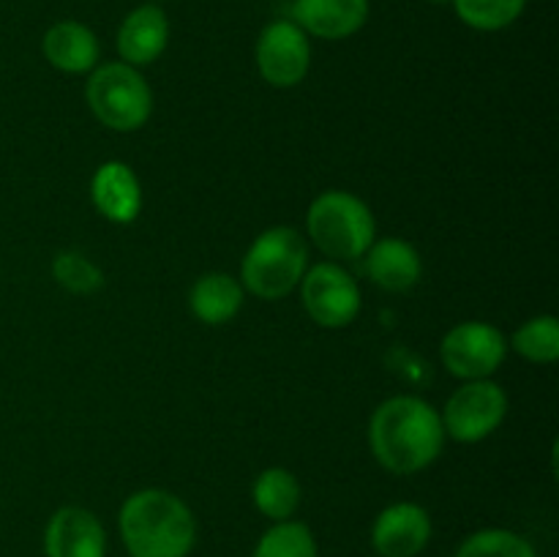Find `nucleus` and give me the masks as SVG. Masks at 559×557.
Listing matches in <instances>:
<instances>
[{
    "label": "nucleus",
    "instance_id": "423d86ee",
    "mask_svg": "<svg viewBox=\"0 0 559 557\" xmlns=\"http://www.w3.org/2000/svg\"><path fill=\"white\" fill-rule=\"evenodd\" d=\"M508 393L500 382L467 380L448 396L445 407L440 410L442 429L451 440L473 446L486 440L502 426L508 415Z\"/></svg>",
    "mask_w": 559,
    "mask_h": 557
},
{
    "label": "nucleus",
    "instance_id": "f03ea898",
    "mask_svg": "<svg viewBox=\"0 0 559 557\" xmlns=\"http://www.w3.org/2000/svg\"><path fill=\"white\" fill-rule=\"evenodd\" d=\"M118 533L129 557H189L197 544V519L183 497L147 486L123 500Z\"/></svg>",
    "mask_w": 559,
    "mask_h": 557
},
{
    "label": "nucleus",
    "instance_id": "4468645a",
    "mask_svg": "<svg viewBox=\"0 0 559 557\" xmlns=\"http://www.w3.org/2000/svg\"><path fill=\"white\" fill-rule=\"evenodd\" d=\"M93 208L112 224H131L140 218L145 191L142 180L126 162L109 158L98 164L91 178Z\"/></svg>",
    "mask_w": 559,
    "mask_h": 557
},
{
    "label": "nucleus",
    "instance_id": "2eb2a0df",
    "mask_svg": "<svg viewBox=\"0 0 559 557\" xmlns=\"http://www.w3.org/2000/svg\"><path fill=\"white\" fill-rule=\"evenodd\" d=\"M360 260L366 278L385 293H407L424 278V257L404 238H374Z\"/></svg>",
    "mask_w": 559,
    "mask_h": 557
},
{
    "label": "nucleus",
    "instance_id": "a211bd4d",
    "mask_svg": "<svg viewBox=\"0 0 559 557\" xmlns=\"http://www.w3.org/2000/svg\"><path fill=\"white\" fill-rule=\"evenodd\" d=\"M300 497L304 489L298 475L287 467H265L251 484V502L271 522L293 519L300 508Z\"/></svg>",
    "mask_w": 559,
    "mask_h": 557
},
{
    "label": "nucleus",
    "instance_id": "6ab92c4d",
    "mask_svg": "<svg viewBox=\"0 0 559 557\" xmlns=\"http://www.w3.org/2000/svg\"><path fill=\"white\" fill-rule=\"evenodd\" d=\"M508 349L530 364L551 366L559 358V320L555 315L530 317L513 331Z\"/></svg>",
    "mask_w": 559,
    "mask_h": 557
},
{
    "label": "nucleus",
    "instance_id": "f3484780",
    "mask_svg": "<svg viewBox=\"0 0 559 557\" xmlns=\"http://www.w3.org/2000/svg\"><path fill=\"white\" fill-rule=\"evenodd\" d=\"M246 289L238 276L224 271L202 273L189 289V309L205 325H227L243 309Z\"/></svg>",
    "mask_w": 559,
    "mask_h": 557
},
{
    "label": "nucleus",
    "instance_id": "9d476101",
    "mask_svg": "<svg viewBox=\"0 0 559 557\" xmlns=\"http://www.w3.org/2000/svg\"><path fill=\"white\" fill-rule=\"evenodd\" d=\"M435 524L420 502H393L371 524V549L380 557H418L429 546Z\"/></svg>",
    "mask_w": 559,
    "mask_h": 557
},
{
    "label": "nucleus",
    "instance_id": "dca6fc26",
    "mask_svg": "<svg viewBox=\"0 0 559 557\" xmlns=\"http://www.w3.org/2000/svg\"><path fill=\"white\" fill-rule=\"evenodd\" d=\"M41 52L47 63L63 74H91L102 63L96 33L80 20H60L49 25L41 38Z\"/></svg>",
    "mask_w": 559,
    "mask_h": 557
},
{
    "label": "nucleus",
    "instance_id": "f8f14e48",
    "mask_svg": "<svg viewBox=\"0 0 559 557\" xmlns=\"http://www.w3.org/2000/svg\"><path fill=\"white\" fill-rule=\"evenodd\" d=\"M369 11V0H293L289 20L309 38L344 42L364 31Z\"/></svg>",
    "mask_w": 559,
    "mask_h": 557
},
{
    "label": "nucleus",
    "instance_id": "20e7f679",
    "mask_svg": "<svg viewBox=\"0 0 559 557\" xmlns=\"http://www.w3.org/2000/svg\"><path fill=\"white\" fill-rule=\"evenodd\" d=\"M309 268V244L289 224L267 227L240 260V284L260 300H282L298 289Z\"/></svg>",
    "mask_w": 559,
    "mask_h": 557
},
{
    "label": "nucleus",
    "instance_id": "9b49d317",
    "mask_svg": "<svg viewBox=\"0 0 559 557\" xmlns=\"http://www.w3.org/2000/svg\"><path fill=\"white\" fill-rule=\"evenodd\" d=\"M47 557H107V530L102 519L82 506H63L44 528Z\"/></svg>",
    "mask_w": 559,
    "mask_h": 557
},
{
    "label": "nucleus",
    "instance_id": "1a4fd4ad",
    "mask_svg": "<svg viewBox=\"0 0 559 557\" xmlns=\"http://www.w3.org/2000/svg\"><path fill=\"white\" fill-rule=\"evenodd\" d=\"M254 63L262 80L276 91L298 87L311 69V38L289 16L271 20L257 36Z\"/></svg>",
    "mask_w": 559,
    "mask_h": 557
},
{
    "label": "nucleus",
    "instance_id": "7ed1b4c3",
    "mask_svg": "<svg viewBox=\"0 0 559 557\" xmlns=\"http://www.w3.org/2000/svg\"><path fill=\"white\" fill-rule=\"evenodd\" d=\"M306 235L333 262H355L377 238V218L369 202L344 189H328L306 211Z\"/></svg>",
    "mask_w": 559,
    "mask_h": 557
},
{
    "label": "nucleus",
    "instance_id": "b1692460",
    "mask_svg": "<svg viewBox=\"0 0 559 557\" xmlns=\"http://www.w3.org/2000/svg\"><path fill=\"white\" fill-rule=\"evenodd\" d=\"M147 3H162V0H147Z\"/></svg>",
    "mask_w": 559,
    "mask_h": 557
},
{
    "label": "nucleus",
    "instance_id": "39448f33",
    "mask_svg": "<svg viewBox=\"0 0 559 557\" xmlns=\"http://www.w3.org/2000/svg\"><path fill=\"white\" fill-rule=\"evenodd\" d=\"M85 98L93 118L109 131H140L153 115V91L145 74L123 60L98 63L87 74Z\"/></svg>",
    "mask_w": 559,
    "mask_h": 557
},
{
    "label": "nucleus",
    "instance_id": "f257e3e1",
    "mask_svg": "<svg viewBox=\"0 0 559 557\" xmlns=\"http://www.w3.org/2000/svg\"><path fill=\"white\" fill-rule=\"evenodd\" d=\"M445 440L440 410L420 396L399 393L371 413L369 448L377 464L393 475H415L431 467Z\"/></svg>",
    "mask_w": 559,
    "mask_h": 557
},
{
    "label": "nucleus",
    "instance_id": "ddd939ff",
    "mask_svg": "<svg viewBox=\"0 0 559 557\" xmlns=\"http://www.w3.org/2000/svg\"><path fill=\"white\" fill-rule=\"evenodd\" d=\"M169 44V16L158 3H142L131 9L120 20L118 33H115V49L120 60L134 69L156 63Z\"/></svg>",
    "mask_w": 559,
    "mask_h": 557
},
{
    "label": "nucleus",
    "instance_id": "393cba45",
    "mask_svg": "<svg viewBox=\"0 0 559 557\" xmlns=\"http://www.w3.org/2000/svg\"><path fill=\"white\" fill-rule=\"evenodd\" d=\"M126 557H129V555H126Z\"/></svg>",
    "mask_w": 559,
    "mask_h": 557
},
{
    "label": "nucleus",
    "instance_id": "6e6552de",
    "mask_svg": "<svg viewBox=\"0 0 559 557\" xmlns=\"http://www.w3.org/2000/svg\"><path fill=\"white\" fill-rule=\"evenodd\" d=\"M508 339L484 320L456 322L440 342V360L456 380H489L506 364Z\"/></svg>",
    "mask_w": 559,
    "mask_h": 557
},
{
    "label": "nucleus",
    "instance_id": "0eeeda50",
    "mask_svg": "<svg viewBox=\"0 0 559 557\" xmlns=\"http://www.w3.org/2000/svg\"><path fill=\"white\" fill-rule=\"evenodd\" d=\"M300 300L311 322L328 331H338L360 315V284L342 262L322 260L306 268L298 284Z\"/></svg>",
    "mask_w": 559,
    "mask_h": 557
},
{
    "label": "nucleus",
    "instance_id": "aec40b11",
    "mask_svg": "<svg viewBox=\"0 0 559 557\" xmlns=\"http://www.w3.org/2000/svg\"><path fill=\"white\" fill-rule=\"evenodd\" d=\"M251 557H320V546L309 524L287 519V522H273L260 535Z\"/></svg>",
    "mask_w": 559,
    "mask_h": 557
},
{
    "label": "nucleus",
    "instance_id": "4be33fe9",
    "mask_svg": "<svg viewBox=\"0 0 559 557\" xmlns=\"http://www.w3.org/2000/svg\"><path fill=\"white\" fill-rule=\"evenodd\" d=\"M453 557H538V552L516 530L484 528L467 535Z\"/></svg>",
    "mask_w": 559,
    "mask_h": 557
},
{
    "label": "nucleus",
    "instance_id": "5701e85b",
    "mask_svg": "<svg viewBox=\"0 0 559 557\" xmlns=\"http://www.w3.org/2000/svg\"><path fill=\"white\" fill-rule=\"evenodd\" d=\"M52 278L60 284L63 289L74 295H91L96 289L104 287V273L91 257L80 254V251H58L52 257Z\"/></svg>",
    "mask_w": 559,
    "mask_h": 557
},
{
    "label": "nucleus",
    "instance_id": "412c9836",
    "mask_svg": "<svg viewBox=\"0 0 559 557\" xmlns=\"http://www.w3.org/2000/svg\"><path fill=\"white\" fill-rule=\"evenodd\" d=\"M451 3L459 20L478 33L506 31L527 9V0H451Z\"/></svg>",
    "mask_w": 559,
    "mask_h": 557
}]
</instances>
